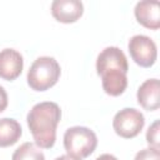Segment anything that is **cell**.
<instances>
[{
	"instance_id": "30bf717a",
	"label": "cell",
	"mask_w": 160,
	"mask_h": 160,
	"mask_svg": "<svg viewBox=\"0 0 160 160\" xmlns=\"http://www.w3.org/2000/svg\"><path fill=\"white\" fill-rule=\"evenodd\" d=\"M138 102L149 111L158 110L160 106V82L158 79L145 80L138 89Z\"/></svg>"
},
{
	"instance_id": "5b68a950",
	"label": "cell",
	"mask_w": 160,
	"mask_h": 160,
	"mask_svg": "<svg viewBox=\"0 0 160 160\" xmlns=\"http://www.w3.org/2000/svg\"><path fill=\"white\" fill-rule=\"evenodd\" d=\"M144 125V115L134 108H125L118 111L112 120V128L115 132L124 139H132L138 136Z\"/></svg>"
},
{
	"instance_id": "9a60e30c",
	"label": "cell",
	"mask_w": 160,
	"mask_h": 160,
	"mask_svg": "<svg viewBox=\"0 0 160 160\" xmlns=\"http://www.w3.org/2000/svg\"><path fill=\"white\" fill-rule=\"evenodd\" d=\"M8 106V94L5 91V89L0 85V112L4 111Z\"/></svg>"
},
{
	"instance_id": "3957f363",
	"label": "cell",
	"mask_w": 160,
	"mask_h": 160,
	"mask_svg": "<svg viewBox=\"0 0 160 160\" xmlns=\"http://www.w3.org/2000/svg\"><path fill=\"white\" fill-rule=\"evenodd\" d=\"M60 72V65L54 58L40 56L28 71V84L35 91H45L58 82Z\"/></svg>"
},
{
	"instance_id": "ba28073f",
	"label": "cell",
	"mask_w": 160,
	"mask_h": 160,
	"mask_svg": "<svg viewBox=\"0 0 160 160\" xmlns=\"http://www.w3.org/2000/svg\"><path fill=\"white\" fill-rule=\"evenodd\" d=\"M84 5L79 0H55L51 4L52 16L64 24L75 22L81 18Z\"/></svg>"
},
{
	"instance_id": "5bb4252c",
	"label": "cell",
	"mask_w": 160,
	"mask_h": 160,
	"mask_svg": "<svg viewBox=\"0 0 160 160\" xmlns=\"http://www.w3.org/2000/svg\"><path fill=\"white\" fill-rule=\"evenodd\" d=\"M134 160H160V151L154 148L142 149L136 152Z\"/></svg>"
},
{
	"instance_id": "9c48e42d",
	"label": "cell",
	"mask_w": 160,
	"mask_h": 160,
	"mask_svg": "<svg viewBox=\"0 0 160 160\" xmlns=\"http://www.w3.org/2000/svg\"><path fill=\"white\" fill-rule=\"evenodd\" d=\"M135 18L142 26L158 30L160 28V5L158 1H139L135 6Z\"/></svg>"
},
{
	"instance_id": "e0dca14e",
	"label": "cell",
	"mask_w": 160,
	"mask_h": 160,
	"mask_svg": "<svg viewBox=\"0 0 160 160\" xmlns=\"http://www.w3.org/2000/svg\"><path fill=\"white\" fill-rule=\"evenodd\" d=\"M95 160H118V159L114 155H111V154H102L99 158H96Z\"/></svg>"
},
{
	"instance_id": "277c9868",
	"label": "cell",
	"mask_w": 160,
	"mask_h": 160,
	"mask_svg": "<svg viewBox=\"0 0 160 160\" xmlns=\"http://www.w3.org/2000/svg\"><path fill=\"white\" fill-rule=\"evenodd\" d=\"M98 138L92 130L85 126L69 128L64 134V148L69 155L79 159L88 158L94 152Z\"/></svg>"
},
{
	"instance_id": "4fadbf2b",
	"label": "cell",
	"mask_w": 160,
	"mask_h": 160,
	"mask_svg": "<svg viewBox=\"0 0 160 160\" xmlns=\"http://www.w3.org/2000/svg\"><path fill=\"white\" fill-rule=\"evenodd\" d=\"M159 120H155L148 129V132H146V141L148 144L150 145V148H154V149H158L160 148V136H159Z\"/></svg>"
},
{
	"instance_id": "7c38bea8",
	"label": "cell",
	"mask_w": 160,
	"mask_h": 160,
	"mask_svg": "<svg viewBox=\"0 0 160 160\" xmlns=\"http://www.w3.org/2000/svg\"><path fill=\"white\" fill-rule=\"evenodd\" d=\"M11 160H45L44 152L34 142H24L12 154Z\"/></svg>"
},
{
	"instance_id": "52a82bcc",
	"label": "cell",
	"mask_w": 160,
	"mask_h": 160,
	"mask_svg": "<svg viewBox=\"0 0 160 160\" xmlns=\"http://www.w3.org/2000/svg\"><path fill=\"white\" fill-rule=\"evenodd\" d=\"M24 60L15 49H4L0 51V78L8 81L15 80L22 71Z\"/></svg>"
},
{
	"instance_id": "7a4b0ae2",
	"label": "cell",
	"mask_w": 160,
	"mask_h": 160,
	"mask_svg": "<svg viewBox=\"0 0 160 160\" xmlns=\"http://www.w3.org/2000/svg\"><path fill=\"white\" fill-rule=\"evenodd\" d=\"M61 118V110L56 102L44 101L34 105L28 114V126L35 144L42 149H50L56 140V126Z\"/></svg>"
},
{
	"instance_id": "8fae6325",
	"label": "cell",
	"mask_w": 160,
	"mask_h": 160,
	"mask_svg": "<svg viewBox=\"0 0 160 160\" xmlns=\"http://www.w3.org/2000/svg\"><path fill=\"white\" fill-rule=\"evenodd\" d=\"M22 134L20 124L15 119H0V148H8L18 142Z\"/></svg>"
},
{
	"instance_id": "6da1fadb",
	"label": "cell",
	"mask_w": 160,
	"mask_h": 160,
	"mask_svg": "<svg viewBox=\"0 0 160 160\" xmlns=\"http://www.w3.org/2000/svg\"><path fill=\"white\" fill-rule=\"evenodd\" d=\"M128 70L126 56L116 46L105 48L96 59V71L101 76L102 89L110 96H119L126 90Z\"/></svg>"
},
{
	"instance_id": "8992f818",
	"label": "cell",
	"mask_w": 160,
	"mask_h": 160,
	"mask_svg": "<svg viewBox=\"0 0 160 160\" xmlns=\"http://www.w3.org/2000/svg\"><path fill=\"white\" fill-rule=\"evenodd\" d=\"M129 52L131 59L141 68H150L155 64L158 56V49L149 36L134 35L129 40Z\"/></svg>"
},
{
	"instance_id": "2e32d148",
	"label": "cell",
	"mask_w": 160,
	"mask_h": 160,
	"mask_svg": "<svg viewBox=\"0 0 160 160\" xmlns=\"http://www.w3.org/2000/svg\"><path fill=\"white\" fill-rule=\"evenodd\" d=\"M55 160H81V159H79V158H76V156H72V155L66 154V155H60V156H58Z\"/></svg>"
}]
</instances>
